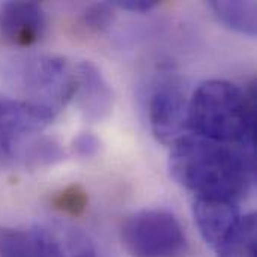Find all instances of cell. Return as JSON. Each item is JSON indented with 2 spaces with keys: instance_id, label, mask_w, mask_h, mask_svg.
I'll use <instances>...</instances> for the list:
<instances>
[{
  "instance_id": "cell-1",
  "label": "cell",
  "mask_w": 257,
  "mask_h": 257,
  "mask_svg": "<svg viewBox=\"0 0 257 257\" xmlns=\"http://www.w3.org/2000/svg\"><path fill=\"white\" fill-rule=\"evenodd\" d=\"M169 167L194 197L241 202L256 179V149L187 134L172 146Z\"/></svg>"
},
{
  "instance_id": "cell-2",
  "label": "cell",
  "mask_w": 257,
  "mask_h": 257,
  "mask_svg": "<svg viewBox=\"0 0 257 257\" xmlns=\"http://www.w3.org/2000/svg\"><path fill=\"white\" fill-rule=\"evenodd\" d=\"M190 134L224 145L256 149V89L226 80L202 83L188 102Z\"/></svg>"
},
{
  "instance_id": "cell-3",
  "label": "cell",
  "mask_w": 257,
  "mask_h": 257,
  "mask_svg": "<svg viewBox=\"0 0 257 257\" xmlns=\"http://www.w3.org/2000/svg\"><path fill=\"white\" fill-rule=\"evenodd\" d=\"M15 78L29 96L26 101L47 108L57 116L74 99L75 69L63 57L39 56L21 60Z\"/></svg>"
},
{
  "instance_id": "cell-4",
  "label": "cell",
  "mask_w": 257,
  "mask_h": 257,
  "mask_svg": "<svg viewBox=\"0 0 257 257\" xmlns=\"http://www.w3.org/2000/svg\"><path fill=\"white\" fill-rule=\"evenodd\" d=\"M122 244L131 257H184L188 241L179 220L160 209H145L122 226Z\"/></svg>"
},
{
  "instance_id": "cell-5",
  "label": "cell",
  "mask_w": 257,
  "mask_h": 257,
  "mask_svg": "<svg viewBox=\"0 0 257 257\" xmlns=\"http://www.w3.org/2000/svg\"><path fill=\"white\" fill-rule=\"evenodd\" d=\"M188 102L184 89L173 78L161 80L149 99V123L154 137L173 146L188 131Z\"/></svg>"
},
{
  "instance_id": "cell-6",
  "label": "cell",
  "mask_w": 257,
  "mask_h": 257,
  "mask_svg": "<svg viewBox=\"0 0 257 257\" xmlns=\"http://www.w3.org/2000/svg\"><path fill=\"white\" fill-rule=\"evenodd\" d=\"M54 117L47 108L26 99L0 95V143L17 151L26 136L42 131Z\"/></svg>"
},
{
  "instance_id": "cell-7",
  "label": "cell",
  "mask_w": 257,
  "mask_h": 257,
  "mask_svg": "<svg viewBox=\"0 0 257 257\" xmlns=\"http://www.w3.org/2000/svg\"><path fill=\"white\" fill-rule=\"evenodd\" d=\"M45 30V12L36 2H5L0 5V36L17 47L36 44Z\"/></svg>"
},
{
  "instance_id": "cell-8",
  "label": "cell",
  "mask_w": 257,
  "mask_h": 257,
  "mask_svg": "<svg viewBox=\"0 0 257 257\" xmlns=\"http://www.w3.org/2000/svg\"><path fill=\"white\" fill-rule=\"evenodd\" d=\"M194 218L205 242L215 250L239 223V202L221 197H194Z\"/></svg>"
},
{
  "instance_id": "cell-9",
  "label": "cell",
  "mask_w": 257,
  "mask_h": 257,
  "mask_svg": "<svg viewBox=\"0 0 257 257\" xmlns=\"http://www.w3.org/2000/svg\"><path fill=\"white\" fill-rule=\"evenodd\" d=\"M75 69L74 99L87 120L105 119L113 110V90L101 71L90 62H80Z\"/></svg>"
},
{
  "instance_id": "cell-10",
  "label": "cell",
  "mask_w": 257,
  "mask_h": 257,
  "mask_svg": "<svg viewBox=\"0 0 257 257\" xmlns=\"http://www.w3.org/2000/svg\"><path fill=\"white\" fill-rule=\"evenodd\" d=\"M44 257H96L90 242L66 227H36Z\"/></svg>"
},
{
  "instance_id": "cell-11",
  "label": "cell",
  "mask_w": 257,
  "mask_h": 257,
  "mask_svg": "<svg viewBox=\"0 0 257 257\" xmlns=\"http://www.w3.org/2000/svg\"><path fill=\"white\" fill-rule=\"evenodd\" d=\"M209 9L214 12L217 20L227 29L238 32L241 35L254 36L256 26V3L248 2H218L212 0L208 3Z\"/></svg>"
},
{
  "instance_id": "cell-12",
  "label": "cell",
  "mask_w": 257,
  "mask_h": 257,
  "mask_svg": "<svg viewBox=\"0 0 257 257\" xmlns=\"http://www.w3.org/2000/svg\"><path fill=\"white\" fill-rule=\"evenodd\" d=\"M217 257H256V215L245 214L214 250Z\"/></svg>"
},
{
  "instance_id": "cell-13",
  "label": "cell",
  "mask_w": 257,
  "mask_h": 257,
  "mask_svg": "<svg viewBox=\"0 0 257 257\" xmlns=\"http://www.w3.org/2000/svg\"><path fill=\"white\" fill-rule=\"evenodd\" d=\"M0 257H44L36 227L30 230L0 227Z\"/></svg>"
},
{
  "instance_id": "cell-14",
  "label": "cell",
  "mask_w": 257,
  "mask_h": 257,
  "mask_svg": "<svg viewBox=\"0 0 257 257\" xmlns=\"http://www.w3.org/2000/svg\"><path fill=\"white\" fill-rule=\"evenodd\" d=\"M63 158L62 148L50 139H36L27 143L21 142L17 151L15 161L29 169L51 166Z\"/></svg>"
},
{
  "instance_id": "cell-15",
  "label": "cell",
  "mask_w": 257,
  "mask_h": 257,
  "mask_svg": "<svg viewBox=\"0 0 257 257\" xmlns=\"http://www.w3.org/2000/svg\"><path fill=\"white\" fill-rule=\"evenodd\" d=\"M54 206L69 215H80L87 206V194L80 185H71L53 199Z\"/></svg>"
},
{
  "instance_id": "cell-16",
  "label": "cell",
  "mask_w": 257,
  "mask_h": 257,
  "mask_svg": "<svg viewBox=\"0 0 257 257\" xmlns=\"http://www.w3.org/2000/svg\"><path fill=\"white\" fill-rule=\"evenodd\" d=\"M114 14L111 3H93L87 6V9L83 14L84 24L96 32L107 30L113 23Z\"/></svg>"
},
{
  "instance_id": "cell-17",
  "label": "cell",
  "mask_w": 257,
  "mask_h": 257,
  "mask_svg": "<svg viewBox=\"0 0 257 257\" xmlns=\"http://www.w3.org/2000/svg\"><path fill=\"white\" fill-rule=\"evenodd\" d=\"M72 149L78 157L92 158L99 154L101 142L96 136H93L90 133H83L78 137H75V140L72 143Z\"/></svg>"
},
{
  "instance_id": "cell-18",
  "label": "cell",
  "mask_w": 257,
  "mask_h": 257,
  "mask_svg": "<svg viewBox=\"0 0 257 257\" xmlns=\"http://www.w3.org/2000/svg\"><path fill=\"white\" fill-rule=\"evenodd\" d=\"M158 3L155 0H116L111 2L113 8H119V9H125L130 12H149L152 11Z\"/></svg>"
}]
</instances>
